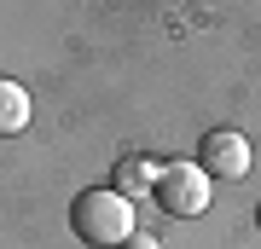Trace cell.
Wrapping results in <instances>:
<instances>
[{"mask_svg": "<svg viewBox=\"0 0 261 249\" xmlns=\"http://www.w3.org/2000/svg\"><path fill=\"white\" fill-rule=\"evenodd\" d=\"M29 128V87L12 81V75H0V139L23 133Z\"/></svg>", "mask_w": 261, "mask_h": 249, "instance_id": "4", "label": "cell"}, {"mask_svg": "<svg viewBox=\"0 0 261 249\" xmlns=\"http://www.w3.org/2000/svg\"><path fill=\"white\" fill-rule=\"evenodd\" d=\"M151 197H157V209L168 214V220H197V214L209 209V197H215V180L197 162H163Z\"/></svg>", "mask_w": 261, "mask_h": 249, "instance_id": "2", "label": "cell"}, {"mask_svg": "<svg viewBox=\"0 0 261 249\" xmlns=\"http://www.w3.org/2000/svg\"><path fill=\"white\" fill-rule=\"evenodd\" d=\"M157 174H163V162H151V157H122L111 185H116L122 197H134V191H151V185H157Z\"/></svg>", "mask_w": 261, "mask_h": 249, "instance_id": "5", "label": "cell"}, {"mask_svg": "<svg viewBox=\"0 0 261 249\" xmlns=\"http://www.w3.org/2000/svg\"><path fill=\"white\" fill-rule=\"evenodd\" d=\"M128 249H157V238H145V232H134V243Z\"/></svg>", "mask_w": 261, "mask_h": 249, "instance_id": "6", "label": "cell"}, {"mask_svg": "<svg viewBox=\"0 0 261 249\" xmlns=\"http://www.w3.org/2000/svg\"><path fill=\"white\" fill-rule=\"evenodd\" d=\"M255 220H261V209H255Z\"/></svg>", "mask_w": 261, "mask_h": 249, "instance_id": "7", "label": "cell"}, {"mask_svg": "<svg viewBox=\"0 0 261 249\" xmlns=\"http://www.w3.org/2000/svg\"><path fill=\"white\" fill-rule=\"evenodd\" d=\"M70 226L82 243L93 249H128L140 220H134V197H122L116 185H93V191H75L70 203Z\"/></svg>", "mask_w": 261, "mask_h": 249, "instance_id": "1", "label": "cell"}, {"mask_svg": "<svg viewBox=\"0 0 261 249\" xmlns=\"http://www.w3.org/2000/svg\"><path fill=\"white\" fill-rule=\"evenodd\" d=\"M250 139H244L238 128H209L203 145H197V168H203L209 180H244L250 174Z\"/></svg>", "mask_w": 261, "mask_h": 249, "instance_id": "3", "label": "cell"}]
</instances>
